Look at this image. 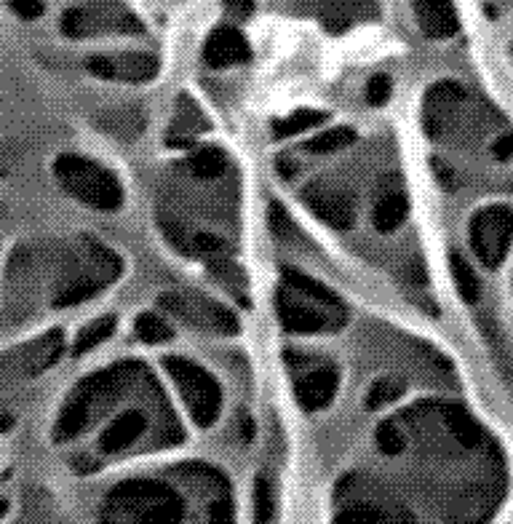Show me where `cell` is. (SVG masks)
<instances>
[{
    "instance_id": "obj_1",
    "label": "cell",
    "mask_w": 513,
    "mask_h": 524,
    "mask_svg": "<svg viewBox=\"0 0 513 524\" xmlns=\"http://www.w3.org/2000/svg\"><path fill=\"white\" fill-rule=\"evenodd\" d=\"M185 503L171 484L129 479L107 492L99 524H182Z\"/></svg>"
},
{
    "instance_id": "obj_2",
    "label": "cell",
    "mask_w": 513,
    "mask_h": 524,
    "mask_svg": "<svg viewBox=\"0 0 513 524\" xmlns=\"http://www.w3.org/2000/svg\"><path fill=\"white\" fill-rule=\"evenodd\" d=\"M54 174L67 193H73L91 209L115 212L123 206V188L113 172L83 156H59Z\"/></svg>"
},
{
    "instance_id": "obj_3",
    "label": "cell",
    "mask_w": 513,
    "mask_h": 524,
    "mask_svg": "<svg viewBox=\"0 0 513 524\" xmlns=\"http://www.w3.org/2000/svg\"><path fill=\"white\" fill-rule=\"evenodd\" d=\"M163 367L169 372L171 383L180 388V396L188 407L190 418L196 426L209 428L220 418L222 410V388L209 372L196 361L182 359V356H166Z\"/></svg>"
},
{
    "instance_id": "obj_4",
    "label": "cell",
    "mask_w": 513,
    "mask_h": 524,
    "mask_svg": "<svg viewBox=\"0 0 513 524\" xmlns=\"http://www.w3.org/2000/svg\"><path fill=\"white\" fill-rule=\"evenodd\" d=\"M473 252L487 268H500V262L511 246V209L508 206H487L479 214H473L468 228Z\"/></svg>"
},
{
    "instance_id": "obj_5",
    "label": "cell",
    "mask_w": 513,
    "mask_h": 524,
    "mask_svg": "<svg viewBox=\"0 0 513 524\" xmlns=\"http://www.w3.org/2000/svg\"><path fill=\"white\" fill-rule=\"evenodd\" d=\"M302 201H305V204L310 206V212L316 214L321 222H326L329 228H353L356 212H353V198L348 196V193H342V190L308 188L302 190Z\"/></svg>"
},
{
    "instance_id": "obj_6",
    "label": "cell",
    "mask_w": 513,
    "mask_h": 524,
    "mask_svg": "<svg viewBox=\"0 0 513 524\" xmlns=\"http://www.w3.org/2000/svg\"><path fill=\"white\" fill-rule=\"evenodd\" d=\"M252 59V46L244 38V33H238L236 27H220L214 30L204 43V62L214 70L222 67L241 65Z\"/></svg>"
},
{
    "instance_id": "obj_7",
    "label": "cell",
    "mask_w": 513,
    "mask_h": 524,
    "mask_svg": "<svg viewBox=\"0 0 513 524\" xmlns=\"http://www.w3.org/2000/svg\"><path fill=\"white\" fill-rule=\"evenodd\" d=\"M337 385H340V372L332 364H326V367H318L308 375H302L294 385V393H297V402H300L302 410L318 412L332 404Z\"/></svg>"
},
{
    "instance_id": "obj_8",
    "label": "cell",
    "mask_w": 513,
    "mask_h": 524,
    "mask_svg": "<svg viewBox=\"0 0 513 524\" xmlns=\"http://www.w3.org/2000/svg\"><path fill=\"white\" fill-rule=\"evenodd\" d=\"M276 305L281 327H284L286 332H292V335H318V332L329 329V319H326L324 313H318L313 311V308H308V305L297 303V300H292L286 292H278Z\"/></svg>"
},
{
    "instance_id": "obj_9",
    "label": "cell",
    "mask_w": 513,
    "mask_h": 524,
    "mask_svg": "<svg viewBox=\"0 0 513 524\" xmlns=\"http://www.w3.org/2000/svg\"><path fill=\"white\" fill-rule=\"evenodd\" d=\"M147 431V418L139 410H129L118 415V418L105 428V434L99 439V447L105 455H121L142 439Z\"/></svg>"
},
{
    "instance_id": "obj_10",
    "label": "cell",
    "mask_w": 513,
    "mask_h": 524,
    "mask_svg": "<svg viewBox=\"0 0 513 524\" xmlns=\"http://www.w3.org/2000/svg\"><path fill=\"white\" fill-rule=\"evenodd\" d=\"M334 524H412V514L399 506H380L372 500H356L334 516Z\"/></svg>"
},
{
    "instance_id": "obj_11",
    "label": "cell",
    "mask_w": 513,
    "mask_h": 524,
    "mask_svg": "<svg viewBox=\"0 0 513 524\" xmlns=\"http://www.w3.org/2000/svg\"><path fill=\"white\" fill-rule=\"evenodd\" d=\"M417 22L428 38H452L460 30L455 6L449 3H415Z\"/></svg>"
},
{
    "instance_id": "obj_12",
    "label": "cell",
    "mask_w": 513,
    "mask_h": 524,
    "mask_svg": "<svg viewBox=\"0 0 513 524\" xmlns=\"http://www.w3.org/2000/svg\"><path fill=\"white\" fill-rule=\"evenodd\" d=\"M281 276H284V281L289 284V289H297V292H302L305 297H310V300H316V303H321L324 308H334V311H342V300L337 292H332V289L326 287V284H321V281H316L313 276H308V273L297 271V268H281Z\"/></svg>"
},
{
    "instance_id": "obj_13",
    "label": "cell",
    "mask_w": 513,
    "mask_h": 524,
    "mask_svg": "<svg viewBox=\"0 0 513 524\" xmlns=\"http://www.w3.org/2000/svg\"><path fill=\"white\" fill-rule=\"evenodd\" d=\"M409 217V198L401 193V190H393V193H385L380 201L375 204V228L380 233H393L404 225V220Z\"/></svg>"
},
{
    "instance_id": "obj_14",
    "label": "cell",
    "mask_w": 513,
    "mask_h": 524,
    "mask_svg": "<svg viewBox=\"0 0 513 524\" xmlns=\"http://www.w3.org/2000/svg\"><path fill=\"white\" fill-rule=\"evenodd\" d=\"M89 415L91 404L83 399L81 393H75V399L62 410L57 426H54V442H70V439H75L83 428L89 426Z\"/></svg>"
},
{
    "instance_id": "obj_15",
    "label": "cell",
    "mask_w": 513,
    "mask_h": 524,
    "mask_svg": "<svg viewBox=\"0 0 513 524\" xmlns=\"http://www.w3.org/2000/svg\"><path fill=\"white\" fill-rule=\"evenodd\" d=\"M110 62H113V78L123 81H150L158 73V62L150 54H123L121 59Z\"/></svg>"
},
{
    "instance_id": "obj_16",
    "label": "cell",
    "mask_w": 513,
    "mask_h": 524,
    "mask_svg": "<svg viewBox=\"0 0 513 524\" xmlns=\"http://www.w3.org/2000/svg\"><path fill=\"white\" fill-rule=\"evenodd\" d=\"M326 118H329V113H324V110H297V113L273 121V137H276V140L297 137V134H302V131L313 129V126H321Z\"/></svg>"
},
{
    "instance_id": "obj_17",
    "label": "cell",
    "mask_w": 513,
    "mask_h": 524,
    "mask_svg": "<svg viewBox=\"0 0 513 524\" xmlns=\"http://www.w3.org/2000/svg\"><path fill=\"white\" fill-rule=\"evenodd\" d=\"M190 172L201 180H217L228 172V156L220 148H201L190 158Z\"/></svg>"
},
{
    "instance_id": "obj_18",
    "label": "cell",
    "mask_w": 513,
    "mask_h": 524,
    "mask_svg": "<svg viewBox=\"0 0 513 524\" xmlns=\"http://www.w3.org/2000/svg\"><path fill=\"white\" fill-rule=\"evenodd\" d=\"M353 142H356V131H353L351 126H337V129L321 131L313 140L305 142V150H308V153H316V156H324V153L348 148Z\"/></svg>"
},
{
    "instance_id": "obj_19",
    "label": "cell",
    "mask_w": 513,
    "mask_h": 524,
    "mask_svg": "<svg viewBox=\"0 0 513 524\" xmlns=\"http://www.w3.org/2000/svg\"><path fill=\"white\" fill-rule=\"evenodd\" d=\"M449 268H452V279H455L457 292H460V297H463L465 303L468 305L479 303L481 297L479 279H476V273H473V268L468 265V260L455 252L452 257H449Z\"/></svg>"
},
{
    "instance_id": "obj_20",
    "label": "cell",
    "mask_w": 513,
    "mask_h": 524,
    "mask_svg": "<svg viewBox=\"0 0 513 524\" xmlns=\"http://www.w3.org/2000/svg\"><path fill=\"white\" fill-rule=\"evenodd\" d=\"M134 332L147 345L169 343L171 337H174V329L161 316H155V313H139L137 321H134Z\"/></svg>"
},
{
    "instance_id": "obj_21",
    "label": "cell",
    "mask_w": 513,
    "mask_h": 524,
    "mask_svg": "<svg viewBox=\"0 0 513 524\" xmlns=\"http://www.w3.org/2000/svg\"><path fill=\"white\" fill-rule=\"evenodd\" d=\"M447 426H449V431L455 434L457 442L463 444V447H468V450H473V447H479L481 444V436L484 434H481L479 423H476L468 412L457 410V407L455 410H449Z\"/></svg>"
},
{
    "instance_id": "obj_22",
    "label": "cell",
    "mask_w": 513,
    "mask_h": 524,
    "mask_svg": "<svg viewBox=\"0 0 513 524\" xmlns=\"http://www.w3.org/2000/svg\"><path fill=\"white\" fill-rule=\"evenodd\" d=\"M115 324H118L115 316H105V319L91 321L89 327H83L78 340H75V348H73L75 356H83V353H89L91 348H97L99 343H105L107 337L115 332Z\"/></svg>"
},
{
    "instance_id": "obj_23",
    "label": "cell",
    "mask_w": 513,
    "mask_h": 524,
    "mask_svg": "<svg viewBox=\"0 0 513 524\" xmlns=\"http://www.w3.org/2000/svg\"><path fill=\"white\" fill-rule=\"evenodd\" d=\"M276 511V498H273V487L265 476H257L254 482V522L268 524Z\"/></svg>"
},
{
    "instance_id": "obj_24",
    "label": "cell",
    "mask_w": 513,
    "mask_h": 524,
    "mask_svg": "<svg viewBox=\"0 0 513 524\" xmlns=\"http://www.w3.org/2000/svg\"><path fill=\"white\" fill-rule=\"evenodd\" d=\"M102 289V284L94 279H78L73 281V284H67L62 292L57 295V300H54V305L57 308H67V305H78L83 303V300H89V297H94Z\"/></svg>"
},
{
    "instance_id": "obj_25",
    "label": "cell",
    "mask_w": 513,
    "mask_h": 524,
    "mask_svg": "<svg viewBox=\"0 0 513 524\" xmlns=\"http://www.w3.org/2000/svg\"><path fill=\"white\" fill-rule=\"evenodd\" d=\"M377 447H380V452L388 455V458H396V455H401V452L407 450V439H404V434L396 428V423L385 420V423L377 426Z\"/></svg>"
},
{
    "instance_id": "obj_26",
    "label": "cell",
    "mask_w": 513,
    "mask_h": 524,
    "mask_svg": "<svg viewBox=\"0 0 513 524\" xmlns=\"http://www.w3.org/2000/svg\"><path fill=\"white\" fill-rule=\"evenodd\" d=\"M401 391H404V385L396 383V380H388V377H383V380H377V383L369 388L367 407L369 410H377V407H383V404L399 399Z\"/></svg>"
},
{
    "instance_id": "obj_27",
    "label": "cell",
    "mask_w": 513,
    "mask_h": 524,
    "mask_svg": "<svg viewBox=\"0 0 513 524\" xmlns=\"http://www.w3.org/2000/svg\"><path fill=\"white\" fill-rule=\"evenodd\" d=\"M190 246H193V252L196 254H204V257H212V260H222V257L230 252L228 241L214 236V233H196L193 241H190Z\"/></svg>"
},
{
    "instance_id": "obj_28",
    "label": "cell",
    "mask_w": 513,
    "mask_h": 524,
    "mask_svg": "<svg viewBox=\"0 0 513 524\" xmlns=\"http://www.w3.org/2000/svg\"><path fill=\"white\" fill-rule=\"evenodd\" d=\"M268 220H270V230H273L281 241H289V238L300 236L297 228H294V220L289 217V212H286L284 206L278 204V201H270Z\"/></svg>"
},
{
    "instance_id": "obj_29",
    "label": "cell",
    "mask_w": 513,
    "mask_h": 524,
    "mask_svg": "<svg viewBox=\"0 0 513 524\" xmlns=\"http://www.w3.org/2000/svg\"><path fill=\"white\" fill-rule=\"evenodd\" d=\"M463 99H465V89L455 81H441L428 91V105L433 107L452 105V102H463Z\"/></svg>"
},
{
    "instance_id": "obj_30",
    "label": "cell",
    "mask_w": 513,
    "mask_h": 524,
    "mask_svg": "<svg viewBox=\"0 0 513 524\" xmlns=\"http://www.w3.org/2000/svg\"><path fill=\"white\" fill-rule=\"evenodd\" d=\"M62 30L70 38H81V35L89 33V11L86 9H70L65 11L62 17Z\"/></svg>"
},
{
    "instance_id": "obj_31",
    "label": "cell",
    "mask_w": 513,
    "mask_h": 524,
    "mask_svg": "<svg viewBox=\"0 0 513 524\" xmlns=\"http://www.w3.org/2000/svg\"><path fill=\"white\" fill-rule=\"evenodd\" d=\"M391 91H393V83L388 75H375L372 81L367 83V99H369V105H385L388 102V97H391Z\"/></svg>"
},
{
    "instance_id": "obj_32",
    "label": "cell",
    "mask_w": 513,
    "mask_h": 524,
    "mask_svg": "<svg viewBox=\"0 0 513 524\" xmlns=\"http://www.w3.org/2000/svg\"><path fill=\"white\" fill-rule=\"evenodd\" d=\"M11 9H17L19 17L35 19L41 17L43 11H46V6H43V3H11Z\"/></svg>"
},
{
    "instance_id": "obj_33",
    "label": "cell",
    "mask_w": 513,
    "mask_h": 524,
    "mask_svg": "<svg viewBox=\"0 0 513 524\" xmlns=\"http://www.w3.org/2000/svg\"><path fill=\"white\" fill-rule=\"evenodd\" d=\"M511 145H513L511 134H503V137L495 142V158H497V161H508V158H511Z\"/></svg>"
},
{
    "instance_id": "obj_34",
    "label": "cell",
    "mask_w": 513,
    "mask_h": 524,
    "mask_svg": "<svg viewBox=\"0 0 513 524\" xmlns=\"http://www.w3.org/2000/svg\"><path fill=\"white\" fill-rule=\"evenodd\" d=\"M238 423H241V428H244V442H252V439H254V420L249 418V415H241V418H238Z\"/></svg>"
},
{
    "instance_id": "obj_35",
    "label": "cell",
    "mask_w": 513,
    "mask_h": 524,
    "mask_svg": "<svg viewBox=\"0 0 513 524\" xmlns=\"http://www.w3.org/2000/svg\"><path fill=\"white\" fill-rule=\"evenodd\" d=\"M278 174H281L284 180H292V177H294V166L289 164V158H278Z\"/></svg>"
},
{
    "instance_id": "obj_36",
    "label": "cell",
    "mask_w": 513,
    "mask_h": 524,
    "mask_svg": "<svg viewBox=\"0 0 513 524\" xmlns=\"http://www.w3.org/2000/svg\"><path fill=\"white\" fill-rule=\"evenodd\" d=\"M6 508H9V506H6V500H0V516L6 514Z\"/></svg>"
}]
</instances>
